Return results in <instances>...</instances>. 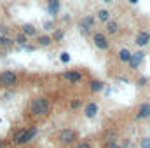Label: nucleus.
Listing matches in <instances>:
<instances>
[{
	"label": "nucleus",
	"mask_w": 150,
	"mask_h": 148,
	"mask_svg": "<svg viewBox=\"0 0 150 148\" xmlns=\"http://www.w3.org/2000/svg\"><path fill=\"white\" fill-rule=\"evenodd\" d=\"M143 59H145V52L143 51H138V52H133V56H131V61H129V66L133 68V70H136L142 63H143Z\"/></svg>",
	"instance_id": "obj_9"
},
{
	"label": "nucleus",
	"mask_w": 150,
	"mask_h": 148,
	"mask_svg": "<svg viewBox=\"0 0 150 148\" xmlns=\"http://www.w3.org/2000/svg\"><path fill=\"white\" fill-rule=\"evenodd\" d=\"M79 32H80L82 35H89V32H91V28H89V26H86L84 23H79Z\"/></svg>",
	"instance_id": "obj_23"
},
{
	"label": "nucleus",
	"mask_w": 150,
	"mask_h": 148,
	"mask_svg": "<svg viewBox=\"0 0 150 148\" xmlns=\"http://www.w3.org/2000/svg\"><path fill=\"white\" fill-rule=\"evenodd\" d=\"M105 33H108V35H115V33H119V23L117 21H108V23H105Z\"/></svg>",
	"instance_id": "obj_14"
},
{
	"label": "nucleus",
	"mask_w": 150,
	"mask_h": 148,
	"mask_svg": "<svg viewBox=\"0 0 150 148\" xmlns=\"http://www.w3.org/2000/svg\"><path fill=\"white\" fill-rule=\"evenodd\" d=\"M93 44L100 51H108L110 49V42L107 38V33H103V32H94L93 33Z\"/></svg>",
	"instance_id": "obj_3"
},
{
	"label": "nucleus",
	"mask_w": 150,
	"mask_h": 148,
	"mask_svg": "<svg viewBox=\"0 0 150 148\" xmlns=\"http://www.w3.org/2000/svg\"><path fill=\"white\" fill-rule=\"evenodd\" d=\"M16 82H18V75L14 73V72L5 70V72L0 73V85H4V87H11V85H14Z\"/></svg>",
	"instance_id": "obj_5"
},
{
	"label": "nucleus",
	"mask_w": 150,
	"mask_h": 148,
	"mask_svg": "<svg viewBox=\"0 0 150 148\" xmlns=\"http://www.w3.org/2000/svg\"><path fill=\"white\" fill-rule=\"evenodd\" d=\"M37 132H38V129L35 125H32V127H23V129H19V131L14 132L12 141H14L16 145H26V143H30V141L37 136Z\"/></svg>",
	"instance_id": "obj_2"
},
{
	"label": "nucleus",
	"mask_w": 150,
	"mask_h": 148,
	"mask_svg": "<svg viewBox=\"0 0 150 148\" xmlns=\"http://www.w3.org/2000/svg\"><path fill=\"white\" fill-rule=\"evenodd\" d=\"M94 18H96V19H100L101 23H108V21L112 19V14H110V11H108V9H98Z\"/></svg>",
	"instance_id": "obj_11"
},
{
	"label": "nucleus",
	"mask_w": 150,
	"mask_h": 148,
	"mask_svg": "<svg viewBox=\"0 0 150 148\" xmlns=\"http://www.w3.org/2000/svg\"><path fill=\"white\" fill-rule=\"evenodd\" d=\"M37 42H38V45L47 47V45H51V44H52V37H49V35H38Z\"/></svg>",
	"instance_id": "obj_17"
},
{
	"label": "nucleus",
	"mask_w": 150,
	"mask_h": 148,
	"mask_svg": "<svg viewBox=\"0 0 150 148\" xmlns=\"http://www.w3.org/2000/svg\"><path fill=\"white\" fill-rule=\"evenodd\" d=\"M129 2H131V4H138V0H129Z\"/></svg>",
	"instance_id": "obj_32"
},
{
	"label": "nucleus",
	"mask_w": 150,
	"mask_h": 148,
	"mask_svg": "<svg viewBox=\"0 0 150 148\" xmlns=\"http://www.w3.org/2000/svg\"><path fill=\"white\" fill-rule=\"evenodd\" d=\"M94 21H96V18H94V16H91V14H87V16H84V18H82V21H80V23H84L86 26L93 28V26H94Z\"/></svg>",
	"instance_id": "obj_18"
},
{
	"label": "nucleus",
	"mask_w": 150,
	"mask_h": 148,
	"mask_svg": "<svg viewBox=\"0 0 150 148\" xmlns=\"http://www.w3.org/2000/svg\"><path fill=\"white\" fill-rule=\"evenodd\" d=\"M140 148H150V136H143L140 140Z\"/></svg>",
	"instance_id": "obj_22"
},
{
	"label": "nucleus",
	"mask_w": 150,
	"mask_h": 148,
	"mask_svg": "<svg viewBox=\"0 0 150 148\" xmlns=\"http://www.w3.org/2000/svg\"><path fill=\"white\" fill-rule=\"evenodd\" d=\"M14 44V40L11 37H7V35H0V45H4V47H11Z\"/></svg>",
	"instance_id": "obj_19"
},
{
	"label": "nucleus",
	"mask_w": 150,
	"mask_h": 148,
	"mask_svg": "<svg viewBox=\"0 0 150 148\" xmlns=\"http://www.w3.org/2000/svg\"><path fill=\"white\" fill-rule=\"evenodd\" d=\"M149 117H150V103L149 101H143V103H140L138 110L134 113V118H136V120H145V118H149Z\"/></svg>",
	"instance_id": "obj_7"
},
{
	"label": "nucleus",
	"mask_w": 150,
	"mask_h": 148,
	"mask_svg": "<svg viewBox=\"0 0 150 148\" xmlns=\"http://www.w3.org/2000/svg\"><path fill=\"white\" fill-rule=\"evenodd\" d=\"M21 33L26 35V37H35V35H37V28H35L33 25H23Z\"/></svg>",
	"instance_id": "obj_16"
},
{
	"label": "nucleus",
	"mask_w": 150,
	"mask_h": 148,
	"mask_svg": "<svg viewBox=\"0 0 150 148\" xmlns=\"http://www.w3.org/2000/svg\"><path fill=\"white\" fill-rule=\"evenodd\" d=\"M70 108H72V110H79V108H82V99H80V98L74 99V101L70 103Z\"/></svg>",
	"instance_id": "obj_21"
},
{
	"label": "nucleus",
	"mask_w": 150,
	"mask_h": 148,
	"mask_svg": "<svg viewBox=\"0 0 150 148\" xmlns=\"http://www.w3.org/2000/svg\"><path fill=\"white\" fill-rule=\"evenodd\" d=\"M2 147H4V143H2V141H0V148H2Z\"/></svg>",
	"instance_id": "obj_33"
},
{
	"label": "nucleus",
	"mask_w": 150,
	"mask_h": 148,
	"mask_svg": "<svg viewBox=\"0 0 150 148\" xmlns=\"http://www.w3.org/2000/svg\"><path fill=\"white\" fill-rule=\"evenodd\" d=\"M105 148H122V145H119L117 141L110 140V141H107V143H105Z\"/></svg>",
	"instance_id": "obj_25"
},
{
	"label": "nucleus",
	"mask_w": 150,
	"mask_h": 148,
	"mask_svg": "<svg viewBox=\"0 0 150 148\" xmlns=\"http://www.w3.org/2000/svg\"><path fill=\"white\" fill-rule=\"evenodd\" d=\"M63 78L68 80L70 84H79V82H82L84 75L80 73V72H77V70H68V72L63 73Z\"/></svg>",
	"instance_id": "obj_8"
},
{
	"label": "nucleus",
	"mask_w": 150,
	"mask_h": 148,
	"mask_svg": "<svg viewBox=\"0 0 150 148\" xmlns=\"http://www.w3.org/2000/svg\"><path fill=\"white\" fill-rule=\"evenodd\" d=\"M131 56H133V52H131L129 49H126V47H122V49L117 52V58H119V61H120V63H127V65H129Z\"/></svg>",
	"instance_id": "obj_12"
},
{
	"label": "nucleus",
	"mask_w": 150,
	"mask_h": 148,
	"mask_svg": "<svg viewBox=\"0 0 150 148\" xmlns=\"http://www.w3.org/2000/svg\"><path fill=\"white\" fill-rule=\"evenodd\" d=\"M100 113V105L96 101H89L84 105V117L86 118H96Z\"/></svg>",
	"instance_id": "obj_6"
},
{
	"label": "nucleus",
	"mask_w": 150,
	"mask_h": 148,
	"mask_svg": "<svg viewBox=\"0 0 150 148\" xmlns=\"http://www.w3.org/2000/svg\"><path fill=\"white\" fill-rule=\"evenodd\" d=\"M63 35H65V33H63V30H56V32H54V37H52V40H61V38H63Z\"/></svg>",
	"instance_id": "obj_27"
},
{
	"label": "nucleus",
	"mask_w": 150,
	"mask_h": 148,
	"mask_svg": "<svg viewBox=\"0 0 150 148\" xmlns=\"http://www.w3.org/2000/svg\"><path fill=\"white\" fill-rule=\"evenodd\" d=\"M75 140H77V132L74 129H61L58 132V141L63 143V145H70V143H74Z\"/></svg>",
	"instance_id": "obj_4"
},
{
	"label": "nucleus",
	"mask_w": 150,
	"mask_h": 148,
	"mask_svg": "<svg viewBox=\"0 0 150 148\" xmlns=\"http://www.w3.org/2000/svg\"><path fill=\"white\" fill-rule=\"evenodd\" d=\"M5 30H7V28H5V26H2V25H0V35H2V33H4V32H5Z\"/></svg>",
	"instance_id": "obj_30"
},
{
	"label": "nucleus",
	"mask_w": 150,
	"mask_h": 148,
	"mask_svg": "<svg viewBox=\"0 0 150 148\" xmlns=\"http://www.w3.org/2000/svg\"><path fill=\"white\" fill-rule=\"evenodd\" d=\"M134 44L138 47H145L147 44H150V33L149 32H140L136 35V38H134Z\"/></svg>",
	"instance_id": "obj_10"
},
{
	"label": "nucleus",
	"mask_w": 150,
	"mask_h": 148,
	"mask_svg": "<svg viewBox=\"0 0 150 148\" xmlns=\"http://www.w3.org/2000/svg\"><path fill=\"white\" fill-rule=\"evenodd\" d=\"M89 89H91V92H101L103 89H105V84H103V80H91L89 82Z\"/></svg>",
	"instance_id": "obj_15"
},
{
	"label": "nucleus",
	"mask_w": 150,
	"mask_h": 148,
	"mask_svg": "<svg viewBox=\"0 0 150 148\" xmlns=\"http://www.w3.org/2000/svg\"><path fill=\"white\" fill-rule=\"evenodd\" d=\"M47 12L56 18L59 14V0H47Z\"/></svg>",
	"instance_id": "obj_13"
},
{
	"label": "nucleus",
	"mask_w": 150,
	"mask_h": 148,
	"mask_svg": "<svg viewBox=\"0 0 150 148\" xmlns=\"http://www.w3.org/2000/svg\"><path fill=\"white\" fill-rule=\"evenodd\" d=\"M59 59H61V63H68V61H70V54H68V52H61Z\"/></svg>",
	"instance_id": "obj_26"
},
{
	"label": "nucleus",
	"mask_w": 150,
	"mask_h": 148,
	"mask_svg": "<svg viewBox=\"0 0 150 148\" xmlns=\"http://www.w3.org/2000/svg\"><path fill=\"white\" fill-rule=\"evenodd\" d=\"M101 2H105V4H110V2H113V0H101Z\"/></svg>",
	"instance_id": "obj_31"
},
{
	"label": "nucleus",
	"mask_w": 150,
	"mask_h": 148,
	"mask_svg": "<svg viewBox=\"0 0 150 148\" xmlns=\"http://www.w3.org/2000/svg\"><path fill=\"white\" fill-rule=\"evenodd\" d=\"M145 84H147V78H145V77H142V78L138 80V85H142V87H143Z\"/></svg>",
	"instance_id": "obj_29"
},
{
	"label": "nucleus",
	"mask_w": 150,
	"mask_h": 148,
	"mask_svg": "<svg viewBox=\"0 0 150 148\" xmlns=\"http://www.w3.org/2000/svg\"><path fill=\"white\" fill-rule=\"evenodd\" d=\"M28 111L35 117H45L49 111H51V101L49 98L45 96H37L30 101V106H28Z\"/></svg>",
	"instance_id": "obj_1"
},
{
	"label": "nucleus",
	"mask_w": 150,
	"mask_h": 148,
	"mask_svg": "<svg viewBox=\"0 0 150 148\" xmlns=\"http://www.w3.org/2000/svg\"><path fill=\"white\" fill-rule=\"evenodd\" d=\"M75 148H93V145L89 143V141H79V143H75Z\"/></svg>",
	"instance_id": "obj_24"
},
{
	"label": "nucleus",
	"mask_w": 150,
	"mask_h": 148,
	"mask_svg": "<svg viewBox=\"0 0 150 148\" xmlns=\"http://www.w3.org/2000/svg\"><path fill=\"white\" fill-rule=\"evenodd\" d=\"M52 26H54V23H52V21H47V23L44 25V28H45V30H52Z\"/></svg>",
	"instance_id": "obj_28"
},
{
	"label": "nucleus",
	"mask_w": 150,
	"mask_h": 148,
	"mask_svg": "<svg viewBox=\"0 0 150 148\" xmlns=\"http://www.w3.org/2000/svg\"><path fill=\"white\" fill-rule=\"evenodd\" d=\"M14 42H16V44H19V45L23 47V45H26V42H28V37H26V35H23V33H18V37L14 38Z\"/></svg>",
	"instance_id": "obj_20"
}]
</instances>
